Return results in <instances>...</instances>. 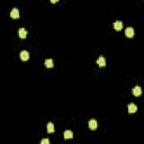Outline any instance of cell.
Here are the masks:
<instances>
[{"label":"cell","mask_w":144,"mask_h":144,"mask_svg":"<svg viewBox=\"0 0 144 144\" xmlns=\"http://www.w3.org/2000/svg\"><path fill=\"white\" fill-rule=\"evenodd\" d=\"M134 34H135V32L132 27H128V28H126V30H125V36L128 37V38H132V37L134 36Z\"/></svg>","instance_id":"cell-1"},{"label":"cell","mask_w":144,"mask_h":144,"mask_svg":"<svg viewBox=\"0 0 144 144\" xmlns=\"http://www.w3.org/2000/svg\"><path fill=\"white\" fill-rule=\"evenodd\" d=\"M10 17L14 18V19H17V18H19V10H18L17 8H14V9L10 11Z\"/></svg>","instance_id":"cell-2"},{"label":"cell","mask_w":144,"mask_h":144,"mask_svg":"<svg viewBox=\"0 0 144 144\" xmlns=\"http://www.w3.org/2000/svg\"><path fill=\"white\" fill-rule=\"evenodd\" d=\"M132 92H133V95L136 96V97L141 96L142 95V89H141V87H140V86H136V87H134V88H133V90H132Z\"/></svg>","instance_id":"cell-3"},{"label":"cell","mask_w":144,"mask_h":144,"mask_svg":"<svg viewBox=\"0 0 144 144\" xmlns=\"http://www.w3.org/2000/svg\"><path fill=\"white\" fill-rule=\"evenodd\" d=\"M18 36H19L20 38H26L27 37V30L25 29V28H20V29L18 30Z\"/></svg>","instance_id":"cell-4"},{"label":"cell","mask_w":144,"mask_h":144,"mask_svg":"<svg viewBox=\"0 0 144 144\" xmlns=\"http://www.w3.org/2000/svg\"><path fill=\"white\" fill-rule=\"evenodd\" d=\"M97 64L99 66H105L106 65V60H105V58L104 56H99L97 59Z\"/></svg>","instance_id":"cell-5"},{"label":"cell","mask_w":144,"mask_h":144,"mask_svg":"<svg viewBox=\"0 0 144 144\" xmlns=\"http://www.w3.org/2000/svg\"><path fill=\"white\" fill-rule=\"evenodd\" d=\"M20 59H22L23 61H27V60L29 59V53L27 51H23L22 53H20Z\"/></svg>","instance_id":"cell-6"},{"label":"cell","mask_w":144,"mask_h":144,"mask_svg":"<svg viewBox=\"0 0 144 144\" xmlns=\"http://www.w3.org/2000/svg\"><path fill=\"white\" fill-rule=\"evenodd\" d=\"M88 125H89V128H90V129H96V128H97V120H96V119H90V120H89V123H88Z\"/></svg>","instance_id":"cell-7"},{"label":"cell","mask_w":144,"mask_h":144,"mask_svg":"<svg viewBox=\"0 0 144 144\" xmlns=\"http://www.w3.org/2000/svg\"><path fill=\"white\" fill-rule=\"evenodd\" d=\"M137 110V106L135 105V104H129L128 105V113L129 114H133V113H135Z\"/></svg>","instance_id":"cell-8"},{"label":"cell","mask_w":144,"mask_h":144,"mask_svg":"<svg viewBox=\"0 0 144 144\" xmlns=\"http://www.w3.org/2000/svg\"><path fill=\"white\" fill-rule=\"evenodd\" d=\"M114 28L116 30H120L123 28V23L119 22V20H117V22H115L114 23Z\"/></svg>","instance_id":"cell-9"},{"label":"cell","mask_w":144,"mask_h":144,"mask_svg":"<svg viewBox=\"0 0 144 144\" xmlns=\"http://www.w3.org/2000/svg\"><path fill=\"white\" fill-rule=\"evenodd\" d=\"M63 135H64V139H65V140L72 139V137H73V133H72V131H65Z\"/></svg>","instance_id":"cell-10"},{"label":"cell","mask_w":144,"mask_h":144,"mask_svg":"<svg viewBox=\"0 0 144 144\" xmlns=\"http://www.w3.org/2000/svg\"><path fill=\"white\" fill-rule=\"evenodd\" d=\"M55 131V127H54L53 123H49L47 124V133H54Z\"/></svg>","instance_id":"cell-11"},{"label":"cell","mask_w":144,"mask_h":144,"mask_svg":"<svg viewBox=\"0 0 144 144\" xmlns=\"http://www.w3.org/2000/svg\"><path fill=\"white\" fill-rule=\"evenodd\" d=\"M44 64H45V66L46 68H53V61H52L51 59H47V60H45V62H44Z\"/></svg>","instance_id":"cell-12"},{"label":"cell","mask_w":144,"mask_h":144,"mask_svg":"<svg viewBox=\"0 0 144 144\" xmlns=\"http://www.w3.org/2000/svg\"><path fill=\"white\" fill-rule=\"evenodd\" d=\"M41 144H50V140L49 139H43L41 142Z\"/></svg>","instance_id":"cell-13"}]
</instances>
